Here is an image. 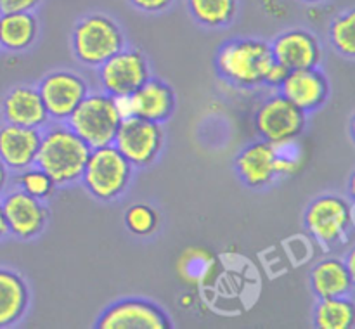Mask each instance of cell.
<instances>
[{"mask_svg":"<svg viewBox=\"0 0 355 329\" xmlns=\"http://www.w3.org/2000/svg\"><path fill=\"white\" fill-rule=\"evenodd\" d=\"M113 145L132 166H146L162 151L163 130L159 123L144 118H125L120 121Z\"/></svg>","mask_w":355,"mask_h":329,"instance_id":"52a82bcc","label":"cell"},{"mask_svg":"<svg viewBox=\"0 0 355 329\" xmlns=\"http://www.w3.org/2000/svg\"><path fill=\"white\" fill-rule=\"evenodd\" d=\"M120 114L110 94H87L66 123L89 144L90 149L113 144L120 127Z\"/></svg>","mask_w":355,"mask_h":329,"instance_id":"5b68a950","label":"cell"},{"mask_svg":"<svg viewBox=\"0 0 355 329\" xmlns=\"http://www.w3.org/2000/svg\"><path fill=\"white\" fill-rule=\"evenodd\" d=\"M305 3H319V2H324V0H302Z\"/></svg>","mask_w":355,"mask_h":329,"instance_id":"e575fe53","label":"cell"},{"mask_svg":"<svg viewBox=\"0 0 355 329\" xmlns=\"http://www.w3.org/2000/svg\"><path fill=\"white\" fill-rule=\"evenodd\" d=\"M311 284L319 298L349 296L354 290V272L343 260L324 258L312 269Z\"/></svg>","mask_w":355,"mask_h":329,"instance_id":"d6986e66","label":"cell"},{"mask_svg":"<svg viewBox=\"0 0 355 329\" xmlns=\"http://www.w3.org/2000/svg\"><path fill=\"white\" fill-rule=\"evenodd\" d=\"M134 116L162 123L172 116L175 109V94L166 83L151 80L142 83L134 94Z\"/></svg>","mask_w":355,"mask_h":329,"instance_id":"e0dca14e","label":"cell"},{"mask_svg":"<svg viewBox=\"0 0 355 329\" xmlns=\"http://www.w3.org/2000/svg\"><path fill=\"white\" fill-rule=\"evenodd\" d=\"M274 61L267 42L232 40L218 51L217 69L232 85L257 87L262 85Z\"/></svg>","mask_w":355,"mask_h":329,"instance_id":"7a4b0ae2","label":"cell"},{"mask_svg":"<svg viewBox=\"0 0 355 329\" xmlns=\"http://www.w3.org/2000/svg\"><path fill=\"white\" fill-rule=\"evenodd\" d=\"M38 35L37 17L31 12L0 14V47L7 51H24Z\"/></svg>","mask_w":355,"mask_h":329,"instance_id":"44dd1931","label":"cell"},{"mask_svg":"<svg viewBox=\"0 0 355 329\" xmlns=\"http://www.w3.org/2000/svg\"><path fill=\"white\" fill-rule=\"evenodd\" d=\"M101 329H168V317L144 300H121L111 305L99 319Z\"/></svg>","mask_w":355,"mask_h":329,"instance_id":"7c38bea8","label":"cell"},{"mask_svg":"<svg viewBox=\"0 0 355 329\" xmlns=\"http://www.w3.org/2000/svg\"><path fill=\"white\" fill-rule=\"evenodd\" d=\"M28 307V287L17 272L0 267V328L19 321Z\"/></svg>","mask_w":355,"mask_h":329,"instance_id":"ffe728a7","label":"cell"},{"mask_svg":"<svg viewBox=\"0 0 355 329\" xmlns=\"http://www.w3.org/2000/svg\"><path fill=\"white\" fill-rule=\"evenodd\" d=\"M9 182H10V170L7 168L6 163L0 159V196L6 193V189L9 187Z\"/></svg>","mask_w":355,"mask_h":329,"instance_id":"d6a6232c","label":"cell"},{"mask_svg":"<svg viewBox=\"0 0 355 329\" xmlns=\"http://www.w3.org/2000/svg\"><path fill=\"white\" fill-rule=\"evenodd\" d=\"M40 139V128L6 123L0 128V159L14 173L35 165Z\"/></svg>","mask_w":355,"mask_h":329,"instance_id":"9a60e30c","label":"cell"},{"mask_svg":"<svg viewBox=\"0 0 355 329\" xmlns=\"http://www.w3.org/2000/svg\"><path fill=\"white\" fill-rule=\"evenodd\" d=\"M276 175L290 177L300 172L305 163V148L298 137L270 142Z\"/></svg>","mask_w":355,"mask_h":329,"instance_id":"d4e9b609","label":"cell"},{"mask_svg":"<svg viewBox=\"0 0 355 329\" xmlns=\"http://www.w3.org/2000/svg\"><path fill=\"white\" fill-rule=\"evenodd\" d=\"M123 47L120 26L106 14H89L73 30V52L87 66H101Z\"/></svg>","mask_w":355,"mask_h":329,"instance_id":"277c9868","label":"cell"},{"mask_svg":"<svg viewBox=\"0 0 355 329\" xmlns=\"http://www.w3.org/2000/svg\"><path fill=\"white\" fill-rule=\"evenodd\" d=\"M42 0H0V14L31 12Z\"/></svg>","mask_w":355,"mask_h":329,"instance_id":"f1b7e54d","label":"cell"},{"mask_svg":"<svg viewBox=\"0 0 355 329\" xmlns=\"http://www.w3.org/2000/svg\"><path fill=\"white\" fill-rule=\"evenodd\" d=\"M288 73H290V69H288L286 66L281 64V62H277V61H274L272 66L269 68V71H267L263 83H267V85H270V87H279L281 83L284 82V78H286Z\"/></svg>","mask_w":355,"mask_h":329,"instance_id":"f546056e","label":"cell"},{"mask_svg":"<svg viewBox=\"0 0 355 329\" xmlns=\"http://www.w3.org/2000/svg\"><path fill=\"white\" fill-rule=\"evenodd\" d=\"M128 231L137 235H149L158 225V215L148 204H134L125 213Z\"/></svg>","mask_w":355,"mask_h":329,"instance_id":"83f0119b","label":"cell"},{"mask_svg":"<svg viewBox=\"0 0 355 329\" xmlns=\"http://www.w3.org/2000/svg\"><path fill=\"white\" fill-rule=\"evenodd\" d=\"M99 80L104 92L111 97L134 94L149 80V66L139 51L121 48L99 66Z\"/></svg>","mask_w":355,"mask_h":329,"instance_id":"30bf717a","label":"cell"},{"mask_svg":"<svg viewBox=\"0 0 355 329\" xmlns=\"http://www.w3.org/2000/svg\"><path fill=\"white\" fill-rule=\"evenodd\" d=\"M239 179L250 187H263L276 179L270 142L259 141L246 145L236 158Z\"/></svg>","mask_w":355,"mask_h":329,"instance_id":"ac0fdd59","label":"cell"},{"mask_svg":"<svg viewBox=\"0 0 355 329\" xmlns=\"http://www.w3.org/2000/svg\"><path fill=\"white\" fill-rule=\"evenodd\" d=\"M0 204L9 234L19 239H31L44 231L47 224V208L40 199L14 189L3 196Z\"/></svg>","mask_w":355,"mask_h":329,"instance_id":"8fae6325","label":"cell"},{"mask_svg":"<svg viewBox=\"0 0 355 329\" xmlns=\"http://www.w3.org/2000/svg\"><path fill=\"white\" fill-rule=\"evenodd\" d=\"M305 127V113L281 94L263 100L255 113V128L262 141L276 142L300 137Z\"/></svg>","mask_w":355,"mask_h":329,"instance_id":"9c48e42d","label":"cell"},{"mask_svg":"<svg viewBox=\"0 0 355 329\" xmlns=\"http://www.w3.org/2000/svg\"><path fill=\"white\" fill-rule=\"evenodd\" d=\"M14 184H16V189L23 190V193L30 194V196L37 197L40 201L51 197L54 194V189L58 187L52 182L51 177L44 170L38 168L37 165H31L28 168L21 170V172H16Z\"/></svg>","mask_w":355,"mask_h":329,"instance_id":"484cf974","label":"cell"},{"mask_svg":"<svg viewBox=\"0 0 355 329\" xmlns=\"http://www.w3.org/2000/svg\"><path fill=\"white\" fill-rule=\"evenodd\" d=\"M314 324L321 329H349L354 324V303L349 296L321 298L315 307Z\"/></svg>","mask_w":355,"mask_h":329,"instance_id":"7402d4cb","label":"cell"},{"mask_svg":"<svg viewBox=\"0 0 355 329\" xmlns=\"http://www.w3.org/2000/svg\"><path fill=\"white\" fill-rule=\"evenodd\" d=\"M7 234H9V229H7V222H6V217H3L2 204H0V239L6 238Z\"/></svg>","mask_w":355,"mask_h":329,"instance_id":"836d02e7","label":"cell"},{"mask_svg":"<svg viewBox=\"0 0 355 329\" xmlns=\"http://www.w3.org/2000/svg\"><path fill=\"white\" fill-rule=\"evenodd\" d=\"M274 59L288 69L318 68L321 62V45L315 35L307 30H288L270 45Z\"/></svg>","mask_w":355,"mask_h":329,"instance_id":"5bb4252c","label":"cell"},{"mask_svg":"<svg viewBox=\"0 0 355 329\" xmlns=\"http://www.w3.org/2000/svg\"><path fill=\"white\" fill-rule=\"evenodd\" d=\"M90 148L66 121H52L42 134L35 165L55 186H69L82 179Z\"/></svg>","mask_w":355,"mask_h":329,"instance_id":"6da1fadb","label":"cell"},{"mask_svg":"<svg viewBox=\"0 0 355 329\" xmlns=\"http://www.w3.org/2000/svg\"><path fill=\"white\" fill-rule=\"evenodd\" d=\"M172 2L173 0H130L132 6L144 12H159V10L168 9Z\"/></svg>","mask_w":355,"mask_h":329,"instance_id":"4dcf8cb0","label":"cell"},{"mask_svg":"<svg viewBox=\"0 0 355 329\" xmlns=\"http://www.w3.org/2000/svg\"><path fill=\"white\" fill-rule=\"evenodd\" d=\"M215 267H217V263H215L214 256L200 248H191L184 251L179 258V263H177L180 277L186 283L196 284V286L208 283L214 277Z\"/></svg>","mask_w":355,"mask_h":329,"instance_id":"cb8c5ba5","label":"cell"},{"mask_svg":"<svg viewBox=\"0 0 355 329\" xmlns=\"http://www.w3.org/2000/svg\"><path fill=\"white\" fill-rule=\"evenodd\" d=\"M187 7L198 23L217 28L234 19L238 0H187Z\"/></svg>","mask_w":355,"mask_h":329,"instance_id":"603a6c76","label":"cell"},{"mask_svg":"<svg viewBox=\"0 0 355 329\" xmlns=\"http://www.w3.org/2000/svg\"><path fill=\"white\" fill-rule=\"evenodd\" d=\"M113 100H114V107H116V113L120 114L121 120L134 116V100H132V94L116 96L113 97Z\"/></svg>","mask_w":355,"mask_h":329,"instance_id":"1f68e13d","label":"cell"},{"mask_svg":"<svg viewBox=\"0 0 355 329\" xmlns=\"http://www.w3.org/2000/svg\"><path fill=\"white\" fill-rule=\"evenodd\" d=\"M354 21V10H349V12L340 14L338 17H335L331 26H329V40H331L333 47H335L340 54L347 55V57H354L355 54Z\"/></svg>","mask_w":355,"mask_h":329,"instance_id":"4316f807","label":"cell"},{"mask_svg":"<svg viewBox=\"0 0 355 329\" xmlns=\"http://www.w3.org/2000/svg\"><path fill=\"white\" fill-rule=\"evenodd\" d=\"M6 123L42 128L49 125V114L37 87L17 85L6 94L2 103Z\"/></svg>","mask_w":355,"mask_h":329,"instance_id":"2e32d148","label":"cell"},{"mask_svg":"<svg viewBox=\"0 0 355 329\" xmlns=\"http://www.w3.org/2000/svg\"><path fill=\"white\" fill-rule=\"evenodd\" d=\"M279 94L298 109L307 113L326 103L329 96V82L318 68L290 69L284 82L279 85Z\"/></svg>","mask_w":355,"mask_h":329,"instance_id":"4fadbf2b","label":"cell"},{"mask_svg":"<svg viewBox=\"0 0 355 329\" xmlns=\"http://www.w3.org/2000/svg\"><path fill=\"white\" fill-rule=\"evenodd\" d=\"M134 166L113 144L90 149L82 173V182L94 197L111 201L127 189Z\"/></svg>","mask_w":355,"mask_h":329,"instance_id":"3957f363","label":"cell"},{"mask_svg":"<svg viewBox=\"0 0 355 329\" xmlns=\"http://www.w3.org/2000/svg\"><path fill=\"white\" fill-rule=\"evenodd\" d=\"M37 89L51 121H68L73 111L89 94L85 80L78 73L68 69L49 73L42 78Z\"/></svg>","mask_w":355,"mask_h":329,"instance_id":"ba28073f","label":"cell"},{"mask_svg":"<svg viewBox=\"0 0 355 329\" xmlns=\"http://www.w3.org/2000/svg\"><path fill=\"white\" fill-rule=\"evenodd\" d=\"M305 227L324 248L349 241L354 229V213L349 201L336 194L319 196L305 211Z\"/></svg>","mask_w":355,"mask_h":329,"instance_id":"8992f818","label":"cell"}]
</instances>
